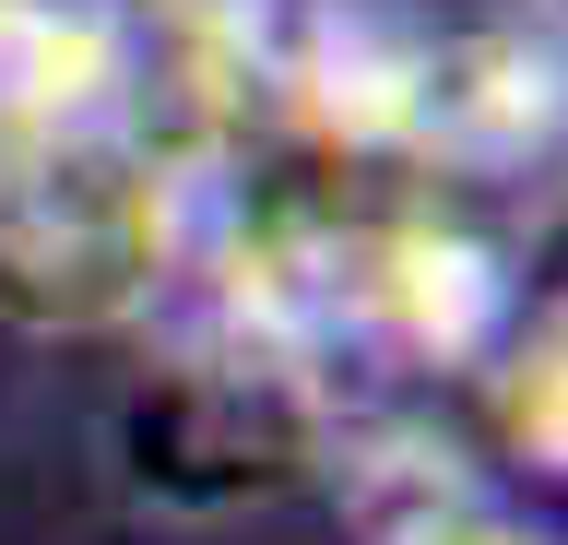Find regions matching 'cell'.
Returning <instances> with one entry per match:
<instances>
[{
	"mask_svg": "<svg viewBox=\"0 0 568 545\" xmlns=\"http://www.w3.org/2000/svg\"><path fill=\"white\" fill-rule=\"evenodd\" d=\"M474 451L486 474L521 486H568V273L521 296V321L497 332V356L474 367Z\"/></svg>",
	"mask_w": 568,
	"mask_h": 545,
	"instance_id": "5",
	"label": "cell"
},
{
	"mask_svg": "<svg viewBox=\"0 0 568 545\" xmlns=\"http://www.w3.org/2000/svg\"><path fill=\"white\" fill-rule=\"evenodd\" d=\"M119 356L131 367H119L95 438H106V486L142 522L237 534V522L308 509L332 486L355 392L320 356H296L273 332H237V321H202V309H166Z\"/></svg>",
	"mask_w": 568,
	"mask_h": 545,
	"instance_id": "1",
	"label": "cell"
},
{
	"mask_svg": "<svg viewBox=\"0 0 568 545\" xmlns=\"http://www.w3.org/2000/svg\"><path fill=\"white\" fill-rule=\"evenodd\" d=\"M131 83V0H0V154L119 119Z\"/></svg>",
	"mask_w": 568,
	"mask_h": 545,
	"instance_id": "4",
	"label": "cell"
},
{
	"mask_svg": "<svg viewBox=\"0 0 568 545\" xmlns=\"http://www.w3.org/2000/svg\"><path fill=\"white\" fill-rule=\"evenodd\" d=\"M367 545H568V522H545L532 498H509V474H497V486L438 498V509H415V522H390V534H367Z\"/></svg>",
	"mask_w": 568,
	"mask_h": 545,
	"instance_id": "6",
	"label": "cell"
},
{
	"mask_svg": "<svg viewBox=\"0 0 568 545\" xmlns=\"http://www.w3.org/2000/svg\"><path fill=\"white\" fill-rule=\"evenodd\" d=\"M415 190L521 250L568 225V0H438Z\"/></svg>",
	"mask_w": 568,
	"mask_h": 545,
	"instance_id": "3",
	"label": "cell"
},
{
	"mask_svg": "<svg viewBox=\"0 0 568 545\" xmlns=\"http://www.w3.org/2000/svg\"><path fill=\"white\" fill-rule=\"evenodd\" d=\"M190 166L83 119L48 143L0 154V332L12 344H142L190 296V238H202Z\"/></svg>",
	"mask_w": 568,
	"mask_h": 545,
	"instance_id": "2",
	"label": "cell"
}]
</instances>
